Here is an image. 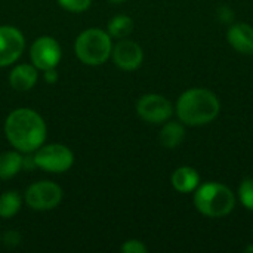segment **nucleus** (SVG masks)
<instances>
[{
    "mask_svg": "<svg viewBox=\"0 0 253 253\" xmlns=\"http://www.w3.org/2000/svg\"><path fill=\"white\" fill-rule=\"evenodd\" d=\"M62 59V47L52 36L37 37L30 47V61L39 71L58 68Z\"/></svg>",
    "mask_w": 253,
    "mask_h": 253,
    "instance_id": "8",
    "label": "nucleus"
},
{
    "mask_svg": "<svg viewBox=\"0 0 253 253\" xmlns=\"http://www.w3.org/2000/svg\"><path fill=\"white\" fill-rule=\"evenodd\" d=\"M237 199L248 211L253 212V178H246L240 182Z\"/></svg>",
    "mask_w": 253,
    "mask_h": 253,
    "instance_id": "18",
    "label": "nucleus"
},
{
    "mask_svg": "<svg viewBox=\"0 0 253 253\" xmlns=\"http://www.w3.org/2000/svg\"><path fill=\"white\" fill-rule=\"evenodd\" d=\"M24 166V156L18 150L3 151L0 154V179H12L16 176Z\"/></svg>",
    "mask_w": 253,
    "mask_h": 253,
    "instance_id": "15",
    "label": "nucleus"
},
{
    "mask_svg": "<svg viewBox=\"0 0 253 253\" xmlns=\"http://www.w3.org/2000/svg\"><path fill=\"white\" fill-rule=\"evenodd\" d=\"M113 44V39L107 30L90 27L77 36L74 52L82 64L87 67H99L111 58Z\"/></svg>",
    "mask_w": 253,
    "mask_h": 253,
    "instance_id": "4",
    "label": "nucleus"
},
{
    "mask_svg": "<svg viewBox=\"0 0 253 253\" xmlns=\"http://www.w3.org/2000/svg\"><path fill=\"white\" fill-rule=\"evenodd\" d=\"M111 4H122V3H125V1H127V0H108Z\"/></svg>",
    "mask_w": 253,
    "mask_h": 253,
    "instance_id": "23",
    "label": "nucleus"
},
{
    "mask_svg": "<svg viewBox=\"0 0 253 253\" xmlns=\"http://www.w3.org/2000/svg\"><path fill=\"white\" fill-rule=\"evenodd\" d=\"M4 136L7 142L22 154L39 150L47 138V126L40 113L28 107L12 110L4 120Z\"/></svg>",
    "mask_w": 253,
    "mask_h": 253,
    "instance_id": "1",
    "label": "nucleus"
},
{
    "mask_svg": "<svg viewBox=\"0 0 253 253\" xmlns=\"http://www.w3.org/2000/svg\"><path fill=\"white\" fill-rule=\"evenodd\" d=\"M58 79H59V76H58V70H56V68H50V70L43 71V80H44L46 83L53 84V83L58 82Z\"/></svg>",
    "mask_w": 253,
    "mask_h": 253,
    "instance_id": "22",
    "label": "nucleus"
},
{
    "mask_svg": "<svg viewBox=\"0 0 253 253\" xmlns=\"http://www.w3.org/2000/svg\"><path fill=\"white\" fill-rule=\"evenodd\" d=\"M25 50V37L13 25H0V68L16 64Z\"/></svg>",
    "mask_w": 253,
    "mask_h": 253,
    "instance_id": "9",
    "label": "nucleus"
},
{
    "mask_svg": "<svg viewBox=\"0 0 253 253\" xmlns=\"http://www.w3.org/2000/svg\"><path fill=\"white\" fill-rule=\"evenodd\" d=\"M64 197L62 188L47 179H42L37 182H33L24 194V202L25 205L37 212H47L56 209Z\"/></svg>",
    "mask_w": 253,
    "mask_h": 253,
    "instance_id": "6",
    "label": "nucleus"
},
{
    "mask_svg": "<svg viewBox=\"0 0 253 253\" xmlns=\"http://www.w3.org/2000/svg\"><path fill=\"white\" fill-rule=\"evenodd\" d=\"M21 242V234L18 231H7L3 234V245L6 248H16Z\"/></svg>",
    "mask_w": 253,
    "mask_h": 253,
    "instance_id": "21",
    "label": "nucleus"
},
{
    "mask_svg": "<svg viewBox=\"0 0 253 253\" xmlns=\"http://www.w3.org/2000/svg\"><path fill=\"white\" fill-rule=\"evenodd\" d=\"M111 59L114 65L123 71H135L144 62V50L139 43L130 39H120L113 44Z\"/></svg>",
    "mask_w": 253,
    "mask_h": 253,
    "instance_id": "10",
    "label": "nucleus"
},
{
    "mask_svg": "<svg viewBox=\"0 0 253 253\" xmlns=\"http://www.w3.org/2000/svg\"><path fill=\"white\" fill-rule=\"evenodd\" d=\"M228 44L242 55H253V25L236 22L227 30Z\"/></svg>",
    "mask_w": 253,
    "mask_h": 253,
    "instance_id": "11",
    "label": "nucleus"
},
{
    "mask_svg": "<svg viewBox=\"0 0 253 253\" xmlns=\"http://www.w3.org/2000/svg\"><path fill=\"white\" fill-rule=\"evenodd\" d=\"M221 113V101L215 92L206 87L184 90L175 104V114L185 126L200 127L212 123Z\"/></svg>",
    "mask_w": 253,
    "mask_h": 253,
    "instance_id": "2",
    "label": "nucleus"
},
{
    "mask_svg": "<svg viewBox=\"0 0 253 253\" xmlns=\"http://www.w3.org/2000/svg\"><path fill=\"white\" fill-rule=\"evenodd\" d=\"M170 184L175 191L181 194H191L202 184L200 173L191 166H179L173 170L170 176Z\"/></svg>",
    "mask_w": 253,
    "mask_h": 253,
    "instance_id": "13",
    "label": "nucleus"
},
{
    "mask_svg": "<svg viewBox=\"0 0 253 253\" xmlns=\"http://www.w3.org/2000/svg\"><path fill=\"white\" fill-rule=\"evenodd\" d=\"M56 1L62 9L73 12V13L86 12L92 4V0H56Z\"/></svg>",
    "mask_w": 253,
    "mask_h": 253,
    "instance_id": "19",
    "label": "nucleus"
},
{
    "mask_svg": "<svg viewBox=\"0 0 253 253\" xmlns=\"http://www.w3.org/2000/svg\"><path fill=\"white\" fill-rule=\"evenodd\" d=\"M133 31V19L126 13H119L113 16L107 24V33L111 36V39L120 40L126 39Z\"/></svg>",
    "mask_w": 253,
    "mask_h": 253,
    "instance_id": "16",
    "label": "nucleus"
},
{
    "mask_svg": "<svg viewBox=\"0 0 253 253\" xmlns=\"http://www.w3.org/2000/svg\"><path fill=\"white\" fill-rule=\"evenodd\" d=\"M33 154L34 165L47 173H65L74 165V153L71 151L70 147L64 144L44 142Z\"/></svg>",
    "mask_w": 253,
    "mask_h": 253,
    "instance_id": "5",
    "label": "nucleus"
},
{
    "mask_svg": "<svg viewBox=\"0 0 253 253\" xmlns=\"http://www.w3.org/2000/svg\"><path fill=\"white\" fill-rule=\"evenodd\" d=\"M120 251L123 253H147L148 252V248H147L145 243L141 242V240L129 239V240H126V242L122 245Z\"/></svg>",
    "mask_w": 253,
    "mask_h": 253,
    "instance_id": "20",
    "label": "nucleus"
},
{
    "mask_svg": "<svg viewBox=\"0 0 253 253\" xmlns=\"http://www.w3.org/2000/svg\"><path fill=\"white\" fill-rule=\"evenodd\" d=\"M185 139V125L179 120H168L162 125V129L159 132V141L160 144L168 148L173 150L178 148Z\"/></svg>",
    "mask_w": 253,
    "mask_h": 253,
    "instance_id": "14",
    "label": "nucleus"
},
{
    "mask_svg": "<svg viewBox=\"0 0 253 253\" xmlns=\"http://www.w3.org/2000/svg\"><path fill=\"white\" fill-rule=\"evenodd\" d=\"M175 113L172 102L160 93H145L136 102L138 117L148 125H163Z\"/></svg>",
    "mask_w": 253,
    "mask_h": 253,
    "instance_id": "7",
    "label": "nucleus"
},
{
    "mask_svg": "<svg viewBox=\"0 0 253 253\" xmlns=\"http://www.w3.org/2000/svg\"><path fill=\"white\" fill-rule=\"evenodd\" d=\"M22 196L15 190H9L0 194V218L10 219L18 215L22 208Z\"/></svg>",
    "mask_w": 253,
    "mask_h": 253,
    "instance_id": "17",
    "label": "nucleus"
},
{
    "mask_svg": "<svg viewBox=\"0 0 253 253\" xmlns=\"http://www.w3.org/2000/svg\"><path fill=\"white\" fill-rule=\"evenodd\" d=\"M39 80V70L30 64H16L9 73V84L13 90L28 92L31 90Z\"/></svg>",
    "mask_w": 253,
    "mask_h": 253,
    "instance_id": "12",
    "label": "nucleus"
},
{
    "mask_svg": "<svg viewBox=\"0 0 253 253\" xmlns=\"http://www.w3.org/2000/svg\"><path fill=\"white\" fill-rule=\"evenodd\" d=\"M193 194V203L197 212L212 219L228 216L237 203V197L233 190L216 181L200 184Z\"/></svg>",
    "mask_w": 253,
    "mask_h": 253,
    "instance_id": "3",
    "label": "nucleus"
}]
</instances>
